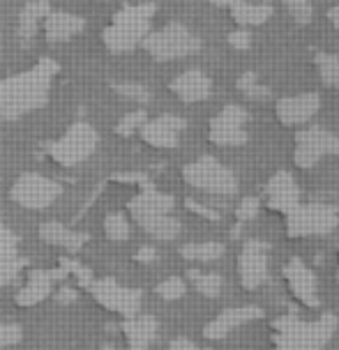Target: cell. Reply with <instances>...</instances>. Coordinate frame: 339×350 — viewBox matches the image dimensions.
I'll use <instances>...</instances> for the list:
<instances>
[{"label": "cell", "mask_w": 339, "mask_h": 350, "mask_svg": "<svg viewBox=\"0 0 339 350\" xmlns=\"http://www.w3.org/2000/svg\"><path fill=\"white\" fill-rule=\"evenodd\" d=\"M53 74L55 65L44 60L42 65L33 67L30 72L14 74V77L0 81V116L8 120H16V118L47 104Z\"/></svg>", "instance_id": "cell-1"}, {"label": "cell", "mask_w": 339, "mask_h": 350, "mask_svg": "<svg viewBox=\"0 0 339 350\" xmlns=\"http://www.w3.org/2000/svg\"><path fill=\"white\" fill-rule=\"evenodd\" d=\"M337 332V316L325 311L316 321L281 316L275 321L273 350H323Z\"/></svg>", "instance_id": "cell-2"}, {"label": "cell", "mask_w": 339, "mask_h": 350, "mask_svg": "<svg viewBox=\"0 0 339 350\" xmlns=\"http://www.w3.org/2000/svg\"><path fill=\"white\" fill-rule=\"evenodd\" d=\"M155 14L153 3L127 5L113 16L111 26L104 30V44L113 53H127L136 49L150 33V21Z\"/></svg>", "instance_id": "cell-3"}, {"label": "cell", "mask_w": 339, "mask_h": 350, "mask_svg": "<svg viewBox=\"0 0 339 350\" xmlns=\"http://www.w3.org/2000/svg\"><path fill=\"white\" fill-rule=\"evenodd\" d=\"M141 46L150 53V58L168 62V60H178L187 58V55L197 53L201 49V40L192 33L190 28L183 23H166L160 30H150L146 35V40L141 42Z\"/></svg>", "instance_id": "cell-4"}, {"label": "cell", "mask_w": 339, "mask_h": 350, "mask_svg": "<svg viewBox=\"0 0 339 350\" xmlns=\"http://www.w3.org/2000/svg\"><path fill=\"white\" fill-rule=\"evenodd\" d=\"M183 178L194 189L212 193V196H234L238 191V178L234 171L210 154L187 164L183 168Z\"/></svg>", "instance_id": "cell-5"}, {"label": "cell", "mask_w": 339, "mask_h": 350, "mask_svg": "<svg viewBox=\"0 0 339 350\" xmlns=\"http://www.w3.org/2000/svg\"><path fill=\"white\" fill-rule=\"evenodd\" d=\"M339 212L328 203H307L296 205L286 215V235L298 240L307 235H328L337 228Z\"/></svg>", "instance_id": "cell-6"}, {"label": "cell", "mask_w": 339, "mask_h": 350, "mask_svg": "<svg viewBox=\"0 0 339 350\" xmlns=\"http://www.w3.org/2000/svg\"><path fill=\"white\" fill-rule=\"evenodd\" d=\"M99 146V134L88 122H74L58 141L49 148V157L60 166H79Z\"/></svg>", "instance_id": "cell-7"}, {"label": "cell", "mask_w": 339, "mask_h": 350, "mask_svg": "<svg viewBox=\"0 0 339 350\" xmlns=\"http://www.w3.org/2000/svg\"><path fill=\"white\" fill-rule=\"evenodd\" d=\"M339 154V136L323 127H305L296 134V150H293V161L298 168H314L323 157Z\"/></svg>", "instance_id": "cell-8"}, {"label": "cell", "mask_w": 339, "mask_h": 350, "mask_svg": "<svg viewBox=\"0 0 339 350\" xmlns=\"http://www.w3.org/2000/svg\"><path fill=\"white\" fill-rule=\"evenodd\" d=\"M60 185L40 173H23L12 187V201L28 210L49 208L60 196Z\"/></svg>", "instance_id": "cell-9"}, {"label": "cell", "mask_w": 339, "mask_h": 350, "mask_svg": "<svg viewBox=\"0 0 339 350\" xmlns=\"http://www.w3.org/2000/svg\"><path fill=\"white\" fill-rule=\"evenodd\" d=\"M88 288H90L92 297H95L104 309L116 311V314H121L125 318L139 314V309H141L139 291L125 288V286L116 284L113 279H97V281H92Z\"/></svg>", "instance_id": "cell-10"}, {"label": "cell", "mask_w": 339, "mask_h": 350, "mask_svg": "<svg viewBox=\"0 0 339 350\" xmlns=\"http://www.w3.org/2000/svg\"><path fill=\"white\" fill-rule=\"evenodd\" d=\"M268 252L270 245L261 240H247L238 256V277L242 288L256 291L268 281Z\"/></svg>", "instance_id": "cell-11"}, {"label": "cell", "mask_w": 339, "mask_h": 350, "mask_svg": "<svg viewBox=\"0 0 339 350\" xmlns=\"http://www.w3.org/2000/svg\"><path fill=\"white\" fill-rule=\"evenodd\" d=\"M281 274H284V281H286L288 291H291V295L296 297L300 304H305L307 309H318V306H321L316 274L312 272V267H307V262L303 258L293 256L284 265Z\"/></svg>", "instance_id": "cell-12"}, {"label": "cell", "mask_w": 339, "mask_h": 350, "mask_svg": "<svg viewBox=\"0 0 339 350\" xmlns=\"http://www.w3.org/2000/svg\"><path fill=\"white\" fill-rule=\"evenodd\" d=\"M261 306H234V309H224L212 318V321L203 327V336L210 341H219V339H226L234 329L242 327V325L252 323V321H259L263 318Z\"/></svg>", "instance_id": "cell-13"}, {"label": "cell", "mask_w": 339, "mask_h": 350, "mask_svg": "<svg viewBox=\"0 0 339 350\" xmlns=\"http://www.w3.org/2000/svg\"><path fill=\"white\" fill-rule=\"evenodd\" d=\"M318 109H321L318 92H303L296 97H281L275 106V113L284 127H298V124L310 122L318 113Z\"/></svg>", "instance_id": "cell-14"}, {"label": "cell", "mask_w": 339, "mask_h": 350, "mask_svg": "<svg viewBox=\"0 0 339 350\" xmlns=\"http://www.w3.org/2000/svg\"><path fill=\"white\" fill-rule=\"evenodd\" d=\"M187 127V122L178 116H160L155 120H146L143 127L139 129L143 143H148L150 148H160V150H171L178 146L180 141V131Z\"/></svg>", "instance_id": "cell-15"}, {"label": "cell", "mask_w": 339, "mask_h": 350, "mask_svg": "<svg viewBox=\"0 0 339 350\" xmlns=\"http://www.w3.org/2000/svg\"><path fill=\"white\" fill-rule=\"evenodd\" d=\"M266 205L279 215H288L296 205H300V187L288 171H277L268 180Z\"/></svg>", "instance_id": "cell-16"}, {"label": "cell", "mask_w": 339, "mask_h": 350, "mask_svg": "<svg viewBox=\"0 0 339 350\" xmlns=\"http://www.w3.org/2000/svg\"><path fill=\"white\" fill-rule=\"evenodd\" d=\"M168 88H171V92L180 99V102L197 104V102H203V99L210 97L212 81L201 70H187L183 74H178Z\"/></svg>", "instance_id": "cell-17"}, {"label": "cell", "mask_w": 339, "mask_h": 350, "mask_svg": "<svg viewBox=\"0 0 339 350\" xmlns=\"http://www.w3.org/2000/svg\"><path fill=\"white\" fill-rule=\"evenodd\" d=\"M86 18L79 14H70V12H49L44 16V37L51 44L70 42L77 35L84 33Z\"/></svg>", "instance_id": "cell-18"}, {"label": "cell", "mask_w": 339, "mask_h": 350, "mask_svg": "<svg viewBox=\"0 0 339 350\" xmlns=\"http://www.w3.org/2000/svg\"><path fill=\"white\" fill-rule=\"evenodd\" d=\"M62 272H30L28 274V284L18 291L16 295V304L21 306H35L40 304L44 297L51 295V288H53V281L60 279Z\"/></svg>", "instance_id": "cell-19"}, {"label": "cell", "mask_w": 339, "mask_h": 350, "mask_svg": "<svg viewBox=\"0 0 339 350\" xmlns=\"http://www.w3.org/2000/svg\"><path fill=\"white\" fill-rule=\"evenodd\" d=\"M125 339H127L129 350H146L157 336V321L153 316H131L123 325Z\"/></svg>", "instance_id": "cell-20"}, {"label": "cell", "mask_w": 339, "mask_h": 350, "mask_svg": "<svg viewBox=\"0 0 339 350\" xmlns=\"http://www.w3.org/2000/svg\"><path fill=\"white\" fill-rule=\"evenodd\" d=\"M40 237L47 245L67 249V252H79L86 245V235L74 233L72 228H67L60 221H44L40 226Z\"/></svg>", "instance_id": "cell-21"}, {"label": "cell", "mask_w": 339, "mask_h": 350, "mask_svg": "<svg viewBox=\"0 0 339 350\" xmlns=\"http://www.w3.org/2000/svg\"><path fill=\"white\" fill-rule=\"evenodd\" d=\"M131 219H134L150 237H155V240L168 242L180 235V221L171 215H160V212H155V215H136Z\"/></svg>", "instance_id": "cell-22"}, {"label": "cell", "mask_w": 339, "mask_h": 350, "mask_svg": "<svg viewBox=\"0 0 339 350\" xmlns=\"http://www.w3.org/2000/svg\"><path fill=\"white\" fill-rule=\"evenodd\" d=\"M231 18L238 23V26H263L270 16H273V8L270 5H252L244 3V0H238V3L229 5Z\"/></svg>", "instance_id": "cell-23"}, {"label": "cell", "mask_w": 339, "mask_h": 350, "mask_svg": "<svg viewBox=\"0 0 339 350\" xmlns=\"http://www.w3.org/2000/svg\"><path fill=\"white\" fill-rule=\"evenodd\" d=\"M47 14H49V5L44 3V0L28 3L26 8L21 10V18H18V37L26 44L33 42V37L37 35V28H40V21H44Z\"/></svg>", "instance_id": "cell-24"}, {"label": "cell", "mask_w": 339, "mask_h": 350, "mask_svg": "<svg viewBox=\"0 0 339 350\" xmlns=\"http://www.w3.org/2000/svg\"><path fill=\"white\" fill-rule=\"evenodd\" d=\"M224 245L222 242H190L180 249V256L185 260H197V262H212L224 256Z\"/></svg>", "instance_id": "cell-25"}, {"label": "cell", "mask_w": 339, "mask_h": 350, "mask_svg": "<svg viewBox=\"0 0 339 350\" xmlns=\"http://www.w3.org/2000/svg\"><path fill=\"white\" fill-rule=\"evenodd\" d=\"M187 277H190L192 286H194V288H197L203 297L215 299V297H219V293H222L224 281H222V277H219L217 272H199V270H190V272H187Z\"/></svg>", "instance_id": "cell-26"}, {"label": "cell", "mask_w": 339, "mask_h": 350, "mask_svg": "<svg viewBox=\"0 0 339 350\" xmlns=\"http://www.w3.org/2000/svg\"><path fill=\"white\" fill-rule=\"evenodd\" d=\"M247 118L249 113L244 111V106L229 104L210 120V129H238L247 122Z\"/></svg>", "instance_id": "cell-27"}, {"label": "cell", "mask_w": 339, "mask_h": 350, "mask_svg": "<svg viewBox=\"0 0 339 350\" xmlns=\"http://www.w3.org/2000/svg\"><path fill=\"white\" fill-rule=\"evenodd\" d=\"M314 65L318 70V77L328 88H335L339 92V55L335 53H316Z\"/></svg>", "instance_id": "cell-28"}, {"label": "cell", "mask_w": 339, "mask_h": 350, "mask_svg": "<svg viewBox=\"0 0 339 350\" xmlns=\"http://www.w3.org/2000/svg\"><path fill=\"white\" fill-rule=\"evenodd\" d=\"M210 143H215L219 148H240L249 141V134L242 127L238 129H210L208 131Z\"/></svg>", "instance_id": "cell-29"}, {"label": "cell", "mask_w": 339, "mask_h": 350, "mask_svg": "<svg viewBox=\"0 0 339 350\" xmlns=\"http://www.w3.org/2000/svg\"><path fill=\"white\" fill-rule=\"evenodd\" d=\"M104 230H106V237L113 242H125L131 233V226L127 221V217L121 215V212H113V215L106 217L104 221Z\"/></svg>", "instance_id": "cell-30"}, {"label": "cell", "mask_w": 339, "mask_h": 350, "mask_svg": "<svg viewBox=\"0 0 339 350\" xmlns=\"http://www.w3.org/2000/svg\"><path fill=\"white\" fill-rule=\"evenodd\" d=\"M281 5H284V10L291 14V18L298 23V26H307V23H312L314 8H312L310 0H281Z\"/></svg>", "instance_id": "cell-31"}, {"label": "cell", "mask_w": 339, "mask_h": 350, "mask_svg": "<svg viewBox=\"0 0 339 350\" xmlns=\"http://www.w3.org/2000/svg\"><path fill=\"white\" fill-rule=\"evenodd\" d=\"M155 293L160 295L162 299H168V302H173V299H180L187 293V286L185 281L180 277H168L164 279L162 284L155 286Z\"/></svg>", "instance_id": "cell-32"}, {"label": "cell", "mask_w": 339, "mask_h": 350, "mask_svg": "<svg viewBox=\"0 0 339 350\" xmlns=\"http://www.w3.org/2000/svg\"><path fill=\"white\" fill-rule=\"evenodd\" d=\"M23 265H26V260L18 258L16 254L8 256V258H0V288L12 284L18 277V272L23 270Z\"/></svg>", "instance_id": "cell-33"}, {"label": "cell", "mask_w": 339, "mask_h": 350, "mask_svg": "<svg viewBox=\"0 0 339 350\" xmlns=\"http://www.w3.org/2000/svg\"><path fill=\"white\" fill-rule=\"evenodd\" d=\"M113 90L121 97L131 99V102H139V104H146L153 99V92H150L146 85H139V83H118V85H113Z\"/></svg>", "instance_id": "cell-34"}, {"label": "cell", "mask_w": 339, "mask_h": 350, "mask_svg": "<svg viewBox=\"0 0 339 350\" xmlns=\"http://www.w3.org/2000/svg\"><path fill=\"white\" fill-rule=\"evenodd\" d=\"M146 120H148L146 111H131V113H127L121 122H118L116 131L121 136H131V134H136V131L143 127V122H146Z\"/></svg>", "instance_id": "cell-35"}, {"label": "cell", "mask_w": 339, "mask_h": 350, "mask_svg": "<svg viewBox=\"0 0 339 350\" xmlns=\"http://www.w3.org/2000/svg\"><path fill=\"white\" fill-rule=\"evenodd\" d=\"M256 215H259V198H254V196L242 198L240 205L236 208V219H238V224L252 221V219H254Z\"/></svg>", "instance_id": "cell-36"}, {"label": "cell", "mask_w": 339, "mask_h": 350, "mask_svg": "<svg viewBox=\"0 0 339 350\" xmlns=\"http://www.w3.org/2000/svg\"><path fill=\"white\" fill-rule=\"evenodd\" d=\"M18 341H21V327L0 323V348L14 346V343H18Z\"/></svg>", "instance_id": "cell-37"}, {"label": "cell", "mask_w": 339, "mask_h": 350, "mask_svg": "<svg viewBox=\"0 0 339 350\" xmlns=\"http://www.w3.org/2000/svg\"><path fill=\"white\" fill-rule=\"evenodd\" d=\"M14 254H16V237L0 224V258H8V256Z\"/></svg>", "instance_id": "cell-38"}, {"label": "cell", "mask_w": 339, "mask_h": 350, "mask_svg": "<svg viewBox=\"0 0 339 350\" xmlns=\"http://www.w3.org/2000/svg\"><path fill=\"white\" fill-rule=\"evenodd\" d=\"M185 205H187V210L194 212V215H199V217L208 219V221H219V212H217V210L205 208V205H201V203H197V201H192V198H187Z\"/></svg>", "instance_id": "cell-39"}, {"label": "cell", "mask_w": 339, "mask_h": 350, "mask_svg": "<svg viewBox=\"0 0 339 350\" xmlns=\"http://www.w3.org/2000/svg\"><path fill=\"white\" fill-rule=\"evenodd\" d=\"M229 44L236 51H247V49L252 46V37H249L247 30H234V33L229 35Z\"/></svg>", "instance_id": "cell-40"}, {"label": "cell", "mask_w": 339, "mask_h": 350, "mask_svg": "<svg viewBox=\"0 0 339 350\" xmlns=\"http://www.w3.org/2000/svg\"><path fill=\"white\" fill-rule=\"evenodd\" d=\"M242 95H244V97H249V99H254V102H261V99H268V97H270V88L254 83L252 88H247V90H244Z\"/></svg>", "instance_id": "cell-41"}, {"label": "cell", "mask_w": 339, "mask_h": 350, "mask_svg": "<svg viewBox=\"0 0 339 350\" xmlns=\"http://www.w3.org/2000/svg\"><path fill=\"white\" fill-rule=\"evenodd\" d=\"M168 350H205V348L197 346V343L185 339V336H178V339H173L171 343H168Z\"/></svg>", "instance_id": "cell-42"}, {"label": "cell", "mask_w": 339, "mask_h": 350, "mask_svg": "<svg viewBox=\"0 0 339 350\" xmlns=\"http://www.w3.org/2000/svg\"><path fill=\"white\" fill-rule=\"evenodd\" d=\"M254 83H259V81H256V74L254 72H244L242 77L236 81V85H238V90H240V92H244L247 88H252Z\"/></svg>", "instance_id": "cell-43"}, {"label": "cell", "mask_w": 339, "mask_h": 350, "mask_svg": "<svg viewBox=\"0 0 339 350\" xmlns=\"http://www.w3.org/2000/svg\"><path fill=\"white\" fill-rule=\"evenodd\" d=\"M157 258V252H155V249L153 247H141L139 249V252H136V260H139V262H153Z\"/></svg>", "instance_id": "cell-44"}, {"label": "cell", "mask_w": 339, "mask_h": 350, "mask_svg": "<svg viewBox=\"0 0 339 350\" xmlns=\"http://www.w3.org/2000/svg\"><path fill=\"white\" fill-rule=\"evenodd\" d=\"M55 299L62 304H70V302H77V291H72V288H62L58 291V295H55Z\"/></svg>", "instance_id": "cell-45"}, {"label": "cell", "mask_w": 339, "mask_h": 350, "mask_svg": "<svg viewBox=\"0 0 339 350\" xmlns=\"http://www.w3.org/2000/svg\"><path fill=\"white\" fill-rule=\"evenodd\" d=\"M328 18H330V23L335 26L337 30H339V3L335 5V8H330V12H328Z\"/></svg>", "instance_id": "cell-46"}, {"label": "cell", "mask_w": 339, "mask_h": 350, "mask_svg": "<svg viewBox=\"0 0 339 350\" xmlns=\"http://www.w3.org/2000/svg\"><path fill=\"white\" fill-rule=\"evenodd\" d=\"M234 3H238V0H212V5H217V8H229Z\"/></svg>", "instance_id": "cell-47"}, {"label": "cell", "mask_w": 339, "mask_h": 350, "mask_svg": "<svg viewBox=\"0 0 339 350\" xmlns=\"http://www.w3.org/2000/svg\"><path fill=\"white\" fill-rule=\"evenodd\" d=\"M337 279H339V270H337Z\"/></svg>", "instance_id": "cell-48"}, {"label": "cell", "mask_w": 339, "mask_h": 350, "mask_svg": "<svg viewBox=\"0 0 339 350\" xmlns=\"http://www.w3.org/2000/svg\"><path fill=\"white\" fill-rule=\"evenodd\" d=\"M104 350H109V348H104Z\"/></svg>", "instance_id": "cell-49"}]
</instances>
